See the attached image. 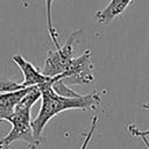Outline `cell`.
Masks as SVG:
<instances>
[{
    "label": "cell",
    "instance_id": "1",
    "mask_svg": "<svg viewBox=\"0 0 149 149\" xmlns=\"http://www.w3.org/2000/svg\"><path fill=\"white\" fill-rule=\"evenodd\" d=\"M41 90V108L36 118L33 120V132L36 142L40 144L42 140V132L45 125L57 114L68 109H84L91 111L95 109L97 106L101 104L99 93L93 92L87 95H81L79 98H65L58 95L52 88V78L40 86Z\"/></svg>",
    "mask_w": 149,
    "mask_h": 149
},
{
    "label": "cell",
    "instance_id": "2",
    "mask_svg": "<svg viewBox=\"0 0 149 149\" xmlns=\"http://www.w3.org/2000/svg\"><path fill=\"white\" fill-rule=\"evenodd\" d=\"M41 98V90L38 86H31L28 93L20 100L16 105L14 113L8 119L12 125L9 133L0 140V142L7 148L15 141H24L28 143L30 149H36L38 143L34 137L33 126H31V107Z\"/></svg>",
    "mask_w": 149,
    "mask_h": 149
},
{
    "label": "cell",
    "instance_id": "3",
    "mask_svg": "<svg viewBox=\"0 0 149 149\" xmlns=\"http://www.w3.org/2000/svg\"><path fill=\"white\" fill-rule=\"evenodd\" d=\"M81 29L72 31L65 44L56 50H50L48 52L47 59L44 62V66L42 70V73L49 78H54L56 76L62 74L71 63V61L74 58V50H73V43L78 35L81 34Z\"/></svg>",
    "mask_w": 149,
    "mask_h": 149
},
{
    "label": "cell",
    "instance_id": "4",
    "mask_svg": "<svg viewBox=\"0 0 149 149\" xmlns=\"http://www.w3.org/2000/svg\"><path fill=\"white\" fill-rule=\"evenodd\" d=\"M91 50L86 49L80 56L74 57L71 61L68 69L62 74L56 77L62 79L66 85H83L92 83L94 80V65L91 61Z\"/></svg>",
    "mask_w": 149,
    "mask_h": 149
},
{
    "label": "cell",
    "instance_id": "5",
    "mask_svg": "<svg viewBox=\"0 0 149 149\" xmlns=\"http://www.w3.org/2000/svg\"><path fill=\"white\" fill-rule=\"evenodd\" d=\"M12 61L19 66V69L23 73V81L21 83L23 88L31 87V86H40L41 84L51 79L44 76L42 72H40L30 62L24 59L21 55H13Z\"/></svg>",
    "mask_w": 149,
    "mask_h": 149
},
{
    "label": "cell",
    "instance_id": "6",
    "mask_svg": "<svg viewBox=\"0 0 149 149\" xmlns=\"http://www.w3.org/2000/svg\"><path fill=\"white\" fill-rule=\"evenodd\" d=\"M29 90H30V87L17 90V91H14V92L0 93V120L8 121V119L14 113V109H15L16 105L28 93Z\"/></svg>",
    "mask_w": 149,
    "mask_h": 149
},
{
    "label": "cell",
    "instance_id": "7",
    "mask_svg": "<svg viewBox=\"0 0 149 149\" xmlns=\"http://www.w3.org/2000/svg\"><path fill=\"white\" fill-rule=\"evenodd\" d=\"M133 0H109L105 8L95 13V19L99 24L106 26L116 16L121 15Z\"/></svg>",
    "mask_w": 149,
    "mask_h": 149
},
{
    "label": "cell",
    "instance_id": "8",
    "mask_svg": "<svg viewBox=\"0 0 149 149\" xmlns=\"http://www.w3.org/2000/svg\"><path fill=\"white\" fill-rule=\"evenodd\" d=\"M52 1L54 0H45V9H47V28H48V33L49 36L52 41V43L55 44L56 49L61 48V44L58 42V33L56 30V28L54 27L52 23V16H51V6H52Z\"/></svg>",
    "mask_w": 149,
    "mask_h": 149
},
{
    "label": "cell",
    "instance_id": "9",
    "mask_svg": "<svg viewBox=\"0 0 149 149\" xmlns=\"http://www.w3.org/2000/svg\"><path fill=\"white\" fill-rule=\"evenodd\" d=\"M52 88L61 97H65V98H79V97H81V94L71 90L62 79H58L57 77L52 78Z\"/></svg>",
    "mask_w": 149,
    "mask_h": 149
},
{
    "label": "cell",
    "instance_id": "10",
    "mask_svg": "<svg viewBox=\"0 0 149 149\" xmlns=\"http://www.w3.org/2000/svg\"><path fill=\"white\" fill-rule=\"evenodd\" d=\"M22 85L21 83H15L12 80H3L0 79V93L3 92H14L17 90H22Z\"/></svg>",
    "mask_w": 149,
    "mask_h": 149
},
{
    "label": "cell",
    "instance_id": "11",
    "mask_svg": "<svg viewBox=\"0 0 149 149\" xmlns=\"http://www.w3.org/2000/svg\"><path fill=\"white\" fill-rule=\"evenodd\" d=\"M98 120H99V119H98V116H93V119H92V123H91V127H90L88 133L86 134V136H85V139H84V142H83V144H81L80 149H87V146L90 144L91 139H92V135H93V133H94V130H95V128H97Z\"/></svg>",
    "mask_w": 149,
    "mask_h": 149
},
{
    "label": "cell",
    "instance_id": "12",
    "mask_svg": "<svg viewBox=\"0 0 149 149\" xmlns=\"http://www.w3.org/2000/svg\"><path fill=\"white\" fill-rule=\"evenodd\" d=\"M142 108L149 111V102L142 104ZM128 130L130 132V134L133 136H137V137H140V136H149V129L148 130H140L135 125H129L128 126Z\"/></svg>",
    "mask_w": 149,
    "mask_h": 149
},
{
    "label": "cell",
    "instance_id": "13",
    "mask_svg": "<svg viewBox=\"0 0 149 149\" xmlns=\"http://www.w3.org/2000/svg\"><path fill=\"white\" fill-rule=\"evenodd\" d=\"M140 139L143 141V143L146 144L147 149H149V140H148V136H140Z\"/></svg>",
    "mask_w": 149,
    "mask_h": 149
},
{
    "label": "cell",
    "instance_id": "14",
    "mask_svg": "<svg viewBox=\"0 0 149 149\" xmlns=\"http://www.w3.org/2000/svg\"><path fill=\"white\" fill-rule=\"evenodd\" d=\"M0 149H6V147H5V146H3L1 142H0Z\"/></svg>",
    "mask_w": 149,
    "mask_h": 149
},
{
    "label": "cell",
    "instance_id": "15",
    "mask_svg": "<svg viewBox=\"0 0 149 149\" xmlns=\"http://www.w3.org/2000/svg\"><path fill=\"white\" fill-rule=\"evenodd\" d=\"M1 121H2V120H0V122H1Z\"/></svg>",
    "mask_w": 149,
    "mask_h": 149
}]
</instances>
